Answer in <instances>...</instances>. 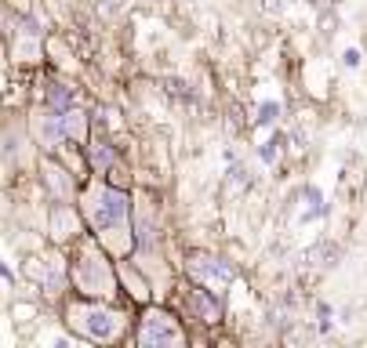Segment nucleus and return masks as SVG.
Masks as SVG:
<instances>
[{
	"label": "nucleus",
	"mask_w": 367,
	"mask_h": 348,
	"mask_svg": "<svg viewBox=\"0 0 367 348\" xmlns=\"http://www.w3.org/2000/svg\"><path fill=\"white\" fill-rule=\"evenodd\" d=\"M128 196H124L120 189H98L91 196V222L95 229H117L124 225V218H128Z\"/></svg>",
	"instance_id": "nucleus-1"
},
{
	"label": "nucleus",
	"mask_w": 367,
	"mask_h": 348,
	"mask_svg": "<svg viewBox=\"0 0 367 348\" xmlns=\"http://www.w3.org/2000/svg\"><path fill=\"white\" fill-rule=\"evenodd\" d=\"M142 345H179V330L171 327L168 316L153 312L142 327Z\"/></svg>",
	"instance_id": "nucleus-2"
},
{
	"label": "nucleus",
	"mask_w": 367,
	"mask_h": 348,
	"mask_svg": "<svg viewBox=\"0 0 367 348\" xmlns=\"http://www.w3.org/2000/svg\"><path fill=\"white\" fill-rule=\"evenodd\" d=\"M77 279H80V287L84 290H106V283H109V272H106V265L98 262L95 254H87L84 262H80V272H77Z\"/></svg>",
	"instance_id": "nucleus-3"
},
{
	"label": "nucleus",
	"mask_w": 367,
	"mask_h": 348,
	"mask_svg": "<svg viewBox=\"0 0 367 348\" xmlns=\"http://www.w3.org/2000/svg\"><path fill=\"white\" fill-rule=\"evenodd\" d=\"M189 268H193V276H204L211 283H230L233 279V268L230 265L214 262V257H204V254H197L193 262H189Z\"/></svg>",
	"instance_id": "nucleus-4"
},
{
	"label": "nucleus",
	"mask_w": 367,
	"mask_h": 348,
	"mask_svg": "<svg viewBox=\"0 0 367 348\" xmlns=\"http://www.w3.org/2000/svg\"><path fill=\"white\" fill-rule=\"evenodd\" d=\"M84 330L91 334V338H113V330H117V316L102 312V308H87V312H84Z\"/></svg>",
	"instance_id": "nucleus-5"
},
{
	"label": "nucleus",
	"mask_w": 367,
	"mask_h": 348,
	"mask_svg": "<svg viewBox=\"0 0 367 348\" xmlns=\"http://www.w3.org/2000/svg\"><path fill=\"white\" fill-rule=\"evenodd\" d=\"M41 138H44V146H55L58 138H66V131H62V116H47V124H41Z\"/></svg>",
	"instance_id": "nucleus-6"
},
{
	"label": "nucleus",
	"mask_w": 367,
	"mask_h": 348,
	"mask_svg": "<svg viewBox=\"0 0 367 348\" xmlns=\"http://www.w3.org/2000/svg\"><path fill=\"white\" fill-rule=\"evenodd\" d=\"M91 163L98 167V171H109V167H113V149L102 146V141H98V146H91Z\"/></svg>",
	"instance_id": "nucleus-7"
},
{
	"label": "nucleus",
	"mask_w": 367,
	"mask_h": 348,
	"mask_svg": "<svg viewBox=\"0 0 367 348\" xmlns=\"http://www.w3.org/2000/svg\"><path fill=\"white\" fill-rule=\"evenodd\" d=\"M47 102H52V106H58V109H69V106H73V95L66 91V87H52Z\"/></svg>",
	"instance_id": "nucleus-8"
},
{
	"label": "nucleus",
	"mask_w": 367,
	"mask_h": 348,
	"mask_svg": "<svg viewBox=\"0 0 367 348\" xmlns=\"http://www.w3.org/2000/svg\"><path fill=\"white\" fill-rule=\"evenodd\" d=\"M273 113H276V106H265V109H262V116H258V120H262V124H269V120H273Z\"/></svg>",
	"instance_id": "nucleus-9"
},
{
	"label": "nucleus",
	"mask_w": 367,
	"mask_h": 348,
	"mask_svg": "<svg viewBox=\"0 0 367 348\" xmlns=\"http://www.w3.org/2000/svg\"><path fill=\"white\" fill-rule=\"evenodd\" d=\"M8 276H11V272H8V268H4V265H0V279H8Z\"/></svg>",
	"instance_id": "nucleus-10"
}]
</instances>
